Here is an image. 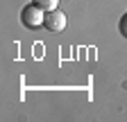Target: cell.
Returning a JSON list of instances; mask_svg holds the SVG:
<instances>
[{"label":"cell","mask_w":127,"mask_h":122,"mask_svg":"<svg viewBox=\"0 0 127 122\" xmlns=\"http://www.w3.org/2000/svg\"><path fill=\"white\" fill-rule=\"evenodd\" d=\"M21 23L27 29H39V27H43V23H45V9L39 7L36 2L23 7L21 9Z\"/></svg>","instance_id":"cell-1"},{"label":"cell","mask_w":127,"mask_h":122,"mask_svg":"<svg viewBox=\"0 0 127 122\" xmlns=\"http://www.w3.org/2000/svg\"><path fill=\"white\" fill-rule=\"evenodd\" d=\"M118 29H120V34L127 39V11L120 16V23H118Z\"/></svg>","instance_id":"cell-4"},{"label":"cell","mask_w":127,"mask_h":122,"mask_svg":"<svg viewBox=\"0 0 127 122\" xmlns=\"http://www.w3.org/2000/svg\"><path fill=\"white\" fill-rule=\"evenodd\" d=\"M32 2H36V5L43 7L45 11H50V9H57V7H59V0H32Z\"/></svg>","instance_id":"cell-3"},{"label":"cell","mask_w":127,"mask_h":122,"mask_svg":"<svg viewBox=\"0 0 127 122\" xmlns=\"http://www.w3.org/2000/svg\"><path fill=\"white\" fill-rule=\"evenodd\" d=\"M43 27L48 29V32H64L66 29V14H64L61 9H50V11H45V23Z\"/></svg>","instance_id":"cell-2"}]
</instances>
